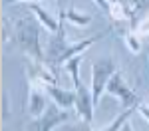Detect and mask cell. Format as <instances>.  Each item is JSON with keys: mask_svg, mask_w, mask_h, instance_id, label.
Returning <instances> with one entry per match:
<instances>
[{"mask_svg": "<svg viewBox=\"0 0 149 131\" xmlns=\"http://www.w3.org/2000/svg\"><path fill=\"white\" fill-rule=\"evenodd\" d=\"M4 26H2V40L4 44L8 42H16L18 50L26 54L28 58L34 60H42L46 62V52L42 50V42H40V20L38 18H32V16H20V18H14V20H8L4 18L2 20Z\"/></svg>", "mask_w": 149, "mask_h": 131, "instance_id": "1", "label": "cell"}, {"mask_svg": "<svg viewBox=\"0 0 149 131\" xmlns=\"http://www.w3.org/2000/svg\"><path fill=\"white\" fill-rule=\"evenodd\" d=\"M62 20V28L50 34V40H48V46H46V62L52 64V66H62L66 64L70 58L78 56V54H84L88 48L93 46V42L102 40L103 36H107V32H100L95 36H90L86 40H80V42H68L66 38V30H64V18Z\"/></svg>", "mask_w": 149, "mask_h": 131, "instance_id": "2", "label": "cell"}, {"mask_svg": "<svg viewBox=\"0 0 149 131\" xmlns=\"http://www.w3.org/2000/svg\"><path fill=\"white\" fill-rule=\"evenodd\" d=\"M70 119H72L70 109H64L58 103H50L46 107V111L42 115H38V117H32L22 127V131H54L56 127L64 125Z\"/></svg>", "mask_w": 149, "mask_h": 131, "instance_id": "3", "label": "cell"}, {"mask_svg": "<svg viewBox=\"0 0 149 131\" xmlns=\"http://www.w3.org/2000/svg\"><path fill=\"white\" fill-rule=\"evenodd\" d=\"M117 71V66L111 58H97L92 64V94L95 105L100 103L102 95L107 89V83L113 78V73Z\"/></svg>", "mask_w": 149, "mask_h": 131, "instance_id": "4", "label": "cell"}, {"mask_svg": "<svg viewBox=\"0 0 149 131\" xmlns=\"http://www.w3.org/2000/svg\"><path fill=\"white\" fill-rule=\"evenodd\" d=\"M24 71H26L28 85L34 87V89H44L46 91L48 85L58 82L56 73L48 68V62H42V60L26 58L24 60Z\"/></svg>", "mask_w": 149, "mask_h": 131, "instance_id": "5", "label": "cell"}, {"mask_svg": "<svg viewBox=\"0 0 149 131\" xmlns=\"http://www.w3.org/2000/svg\"><path fill=\"white\" fill-rule=\"evenodd\" d=\"M105 94H109L111 97L119 99V103L123 107H137L139 103H141V97L133 91V87L123 80V76H121L119 71H115L113 78L109 80Z\"/></svg>", "mask_w": 149, "mask_h": 131, "instance_id": "6", "label": "cell"}, {"mask_svg": "<svg viewBox=\"0 0 149 131\" xmlns=\"http://www.w3.org/2000/svg\"><path fill=\"white\" fill-rule=\"evenodd\" d=\"M76 89V113L78 117L84 119V121H92L93 119V109H95V101H93V94H92V87L88 89L84 82L80 85L74 87Z\"/></svg>", "mask_w": 149, "mask_h": 131, "instance_id": "7", "label": "cell"}, {"mask_svg": "<svg viewBox=\"0 0 149 131\" xmlns=\"http://www.w3.org/2000/svg\"><path fill=\"white\" fill-rule=\"evenodd\" d=\"M26 8L40 20V24L48 30V34H54V32H58V30L62 28V20H60V18H54L42 4H38V2H26Z\"/></svg>", "mask_w": 149, "mask_h": 131, "instance_id": "8", "label": "cell"}, {"mask_svg": "<svg viewBox=\"0 0 149 131\" xmlns=\"http://www.w3.org/2000/svg\"><path fill=\"white\" fill-rule=\"evenodd\" d=\"M46 94L50 95V99L54 103H58L60 107H64V109L76 107V89L72 91V89H64V87H60L56 83H52V85L46 87Z\"/></svg>", "mask_w": 149, "mask_h": 131, "instance_id": "9", "label": "cell"}, {"mask_svg": "<svg viewBox=\"0 0 149 131\" xmlns=\"http://www.w3.org/2000/svg\"><path fill=\"white\" fill-rule=\"evenodd\" d=\"M46 95L48 94L44 89H34V87H30V91H28V101H26V109H28V113H30L32 117L42 115V113L46 111V107L50 105Z\"/></svg>", "mask_w": 149, "mask_h": 131, "instance_id": "10", "label": "cell"}, {"mask_svg": "<svg viewBox=\"0 0 149 131\" xmlns=\"http://www.w3.org/2000/svg\"><path fill=\"white\" fill-rule=\"evenodd\" d=\"M107 16H109L113 22H131V4L113 0V2H109V12H107Z\"/></svg>", "mask_w": 149, "mask_h": 131, "instance_id": "11", "label": "cell"}, {"mask_svg": "<svg viewBox=\"0 0 149 131\" xmlns=\"http://www.w3.org/2000/svg\"><path fill=\"white\" fill-rule=\"evenodd\" d=\"M60 18L68 20L70 24H74V26H78V28H86V26H90V24H92V20H93L90 14H80V12L74 10V8L62 10V12H60Z\"/></svg>", "mask_w": 149, "mask_h": 131, "instance_id": "12", "label": "cell"}, {"mask_svg": "<svg viewBox=\"0 0 149 131\" xmlns=\"http://www.w3.org/2000/svg\"><path fill=\"white\" fill-rule=\"evenodd\" d=\"M81 60H84V54H78V56H74V58H70L64 66H66V70H68L70 78H72V82H74V87L76 85H80L81 80H80V64Z\"/></svg>", "mask_w": 149, "mask_h": 131, "instance_id": "13", "label": "cell"}, {"mask_svg": "<svg viewBox=\"0 0 149 131\" xmlns=\"http://www.w3.org/2000/svg\"><path fill=\"white\" fill-rule=\"evenodd\" d=\"M123 42H125V48L131 52V54H139L143 50V44H141V36L133 30V32H127L123 36Z\"/></svg>", "mask_w": 149, "mask_h": 131, "instance_id": "14", "label": "cell"}, {"mask_svg": "<svg viewBox=\"0 0 149 131\" xmlns=\"http://www.w3.org/2000/svg\"><path fill=\"white\" fill-rule=\"evenodd\" d=\"M145 14H149V0H133V4H131V24H135Z\"/></svg>", "mask_w": 149, "mask_h": 131, "instance_id": "15", "label": "cell"}, {"mask_svg": "<svg viewBox=\"0 0 149 131\" xmlns=\"http://www.w3.org/2000/svg\"><path fill=\"white\" fill-rule=\"evenodd\" d=\"M133 111H137V109H135V107H125V111H123L119 117H115L113 123H109V125H107V127H103L102 131H119L123 125H125V121H129V119H131Z\"/></svg>", "mask_w": 149, "mask_h": 131, "instance_id": "16", "label": "cell"}, {"mask_svg": "<svg viewBox=\"0 0 149 131\" xmlns=\"http://www.w3.org/2000/svg\"><path fill=\"white\" fill-rule=\"evenodd\" d=\"M133 30L139 36H149V14H145L143 18H139L137 22L133 24Z\"/></svg>", "mask_w": 149, "mask_h": 131, "instance_id": "17", "label": "cell"}, {"mask_svg": "<svg viewBox=\"0 0 149 131\" xmlns=\"http://www.w3.org/2000/svg\"><path fill=\"white\" fill-rule=\"evenodd\" d=\"M66 131H93L92 129V121H84V119H80L78 123L68 125V127H66Z\"/></svg>", "mask_w": 149, "mask_h": 131, "instance_id": "18", "label": "cell"}, {"mask_svg": "<svg viewBox=\"0 0 149 131\" xmlns=\"http://www.w3.org/2000/svg\"><path fill=\"white\" fill-rule=\"evenodd\" d=\"M135 109H137V113H139V115H141L143 119H145V121H149V103L141 101V103H139Z\"/></svg>", "mask_w": 149, "mask_h": 131, "instance_id": "19", "label": "cell"}, {"mask_svg": "<svg viewBox=\"0 0 149 131\" xmlns=\"http://www.w3.org/2000/svg\"><path fill=\"white\" fill-rule=\"evenodd\" d=\"M93 2H95V4H97V6L105 12V14L109 12V0H93Z\"/></svg>", "mask_w": 149, "mask_h": 131, "instance_id": "20", "label": "cell"}, {"mask_svg": "<svg viewBox=\"0 0 149 131\" xmlns=\"http://www.w3.org/2000/svg\"><path fill=\"white\" fill-rule=\"evenodd\" d=\"M2 95H4V113H2V117L6 119V117H8V111H10V105H8V94L4 91Z\"/></svg>", "mask_w": 149, "mask_h": 131, "instance_id": "21", "label": "cell"}, {"mask_svg": "<svg viewBox=\"0 0 149 131\" xmlns=\"http://www.w3.org/2000/svg\"><path fill=\"white\" fill-rule=\"evenodd\" d=\"M14 2H22V4H26V2H38V0H4V4H14Z\"/></svg>", "mask_w": 149, "mask_h": 131, "instance_id": "22", "label": "cell"}, {"mask_svg": "<svg viewBox=\"0 0 149 131\" xmlns=\"http://www.w3.org/2000/svg\"><path fill=\"white\" fill-rule=\"evenodd\" d=\"M119 131H133V125H131V121H125V125L121 127Z\"/></svg>", "mask_w": 149, "mask_h": 131, "instance_id": "23", "label": "cell"}, {"mask_svg": "<svg viewBox=\"0 0 149 131\" xmlns=\"http://www.w3.org/2000/svg\"><path fill=\"white\" fill-rule=\"evenodd\" d=\"M109 2H113V0H109ZM119 2H127V4H133V0H119Z\"/></svg>", "mask_w": 149, "mask_h": 131, "instance_id": "24", "label": "cell"}]
</instances>
